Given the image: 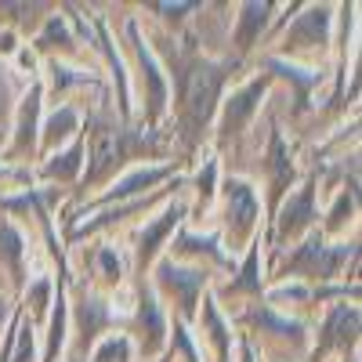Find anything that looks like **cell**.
<instances>
[{
  "label": "cell",
  "instance_id": "obj_1",
  "mask_svg": "<svg viewBox=\"0 0 362 362\" xmlns=\"http://www.w3.org/2000/svg\"><path fill=\"white\" fill-rule=\"evenodd\" d=\"M225 196H228V225H235V232H247L257 218V196L250 185L243 181H228L225 185Z\"/></svg>",
  "mask_w": 362,
  "mask_h": 362
},
{
  "label": "cell",
  "instance_id": "obj_2",
  "mask_svg": "<svg viewBox=\"0 0 362 362\" xmlns=\"http://www.w3.org/2000/svg\"><path fill=\"white\" fill-rule=\"evenodd\" d=\"M160 276H163V283L170 286V293L177 290V305L185 308V312H192L196 293H199V286H203V272H181V268H174V264H163Z\"/></svg>",
  "mask_w": 362,
  "mask_h": 362
},
{
  "label": "cell",
  "instance_id": "obj_3",
  "mask_svg": "<svg viewBox=\"0 0 362 362\" xmlns=\"http://www.w3.org/2000/svg\"><path fill=\"white\" fill-rule=\"evenodd\" d=\"M177 218H181V206H167L163 214H160V221H156V225H148V228L141 232V243H138V261H141V264L160 250V243L167 239V232L177 225Z\"/></svg>",
  "mask_w": 362,
  "mask_h": 362
},
{
  "label": "cell",
  "instance_id": "obj_4",
  "mask_svg": "<svg viewBox=\"0 0 362 362\" xmlns=\"http://www.w3.org/2000/svg\"><path fill=\"white\" fill-rule=\"evenodd\" d=\"M167 174V167H141V170H134V174H127L119 185H112V192H109V199L116 196H131V192H141V189H148V185H156V181Z\"/></svg>",
  "mask_w": 362,
  "mask_h": 362
},
{
  "label": "cell",
  "instance_id": "obj_5",
  "mask_svg": "<svg viewBox=\"0 0 362 362\" xmlns=\"http://www.w3.org/2000/svg\"><path fill=\"white\" fill-rule=\"evenodd\" d=\"M312 218V189L297 192L286 206H283V232H297L300 225H308Z\"/></svg>",
  "mask_w": 362,
  "mask_h": 362
},
{
  "label": "cell",
  "instance_id": "obj_6",
  "mask_svg": "<svg viewBox=\"0 0 362 362\" xmlns=\"http://www.w3.org/2000/svg\"><path fill=\"white\" fill-rule=\"evenodd\" d=\"M261 98V83H250V87H243L239 90V95L228 102V112H225V124L235 131L239 124H243V119L250 116V109H254V102Z\"/></svg>",
  "mask_w": 362,
  "mask_h": 362
},
{
  "label": "cell",
  "instance_id": "obj_7",
  "mask_svg": "<svg viewBox=\"0 0 362 362\" xmlns=\"http://www.w3.org/2000/svg\"><path fill=\"white\" fill-rule=\"evenodd\" d=\"M37 112H40V90H33V98H25L22 105V124H18V148H25L33 141V131H37Z\"/></svg>",
  "mask_w": 362,
  "mask_h": 362
},
{
  "label": "cell",
  "instance_id": "obj_8",
  "mask_svg": "<svg viewBox=\"0 0 362 362\" xmlns=\"http://www.w3.org/2000/svg\"><path fill=\"white\" fill-rule=\"evenodd\" d=\"M73 127H76V112L73 109H58L51 119H47V141L54 145V141H66L69 134H73Z\"/></svg>",
  "mask_w": 362,
  "mask_h": 362
},
{
  "label": "cell",
  "instance_id": "obj_9",
  "mask_svg": "<svg viewBox=\"0 0 362 362\" xmlns=\"http://www.w3.org/2000/svg\"><path fill=\"white\" fill-rule=\"evenodd\" d=\"M127 355H131L127 337H109V341H102V344H98L95 362H127Z\"/></svg>",
  "mask_w": 362,
  "mask_h": 362
},
{
  "label": "cell",
  "instance_id": "obj_10",
  "mask_svg": "<svg viewBox=\"0 0 362 362\" xmlns=\"http://www.w3.org/2000/svg\"><path fill=\"white\" fill-rule=\"evenodd\" d=\"M247 15H243V29H239V44H250L254 40V33L264 25V15H268V8H261V4H250V8H243Z\"/></svg>",
  "mask_w": 362,
  "mask_h": 362
},
{
  "label": "cell",
  "instance_id": "obj_11",
  "mask_svg": "<svg viewBox=\"0 0 362 362\" xmlns=\"http://www.w3.org/2000/svg\"><path fill=\"white\" fill-rule=\"evenodd\" d=\"M54 160H62V163H47V174H54V177H69V174L80 167V145L73 148V153H66V156H54Z\"/></svg>",
  "mask_w": 362,
  "mask_h": 362
},
{
  "label": "cell",
  "instance_id": "obj_12",
  "mask_svg": "<svg viewBox=\"0 0 362 362\" xmlns=\"http://www.w3.org/2000/svg\"><path fill=\"white\" fill-rule=\"evenodd\" d=\"M210 185H214V163H206V170H203V174H199V181H196V192H199V199H203V203L210 199V192H214Z\"/></svg>",
  "mask_w": 362,
  "mask_h": 362
},
{
  "label": "cell",
  "instance_id": "obj_13",
  "mask_svg": "<svg viewBox=\"0 0 362 362\" xmlns=\"http://www.w3.org/2000/svg\"><path fill=\"white\" fill-rule=\"evenodd\" d=\"M18 69H22L25 76H33V69H37V58L29 54V51H22V54H18Z\"/></svg>",
  "mask_w": 362,
  "mask_h": 362
},
{
  "label": "cell",
  "instance_id": "obj_14",
  "mask_svg": "<svg viewBox=\"0 0 362 362\" xmlns=\"http://www.w3.org/2000/svg\"><path fill=\"white\" fill-rule=\"evenodd\" d=\"M15 51V33H0V54H11Z\"/></svg>",
  "mask_w": 362,
  "mask_h": 362
},
{
  "label": "cell",
  "instance_id": "obj_15",
  "mask_svg": "<svg viewBox=\"0 0 362 362\" xmlns=\"http://www.w3.org/2000/svg\"><path fill=\"white\" fill-rule=\"evenodd\" d=\"M8 95H4V83H0V119H4V112H8V102H4Z\"/></svg>",
  "mask_w": 362,
  "mask_h": 362
},
{
  "label": "cell",
  "instance_id": "obj_16",
  "mask_svg": "<svg viewBox=\"0 0 362 362\" xmlns=\"http://www.w3.org/2000/svg\"><path fill=\"white\" fill-rule=\"evenodd\" d=\"M0 319H4V300H0Z\"/></svg>",
  "mask_w": 362,
  "mask_h": 362
}]
</instances>
